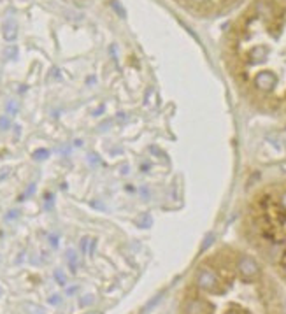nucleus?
Here are the masks:
<instances>
[{
    "label": "nucleus",
    "mask_w": 286,
    "mask_h": 314,
    "mask_svg": "<svg viewBox=\"0 0 286 314\" xmlns=\"http://www.w3.org/2000/svg\"><path fill=\"white\" fill-rule=\"evenodd\" d=\"M177 2L198 16H221L249 0H177Z\"/></svg>",
    "instance_id": "obj_2"
},
{
    "label": "nucleus",
    "mask_w": 286,
    "mask_h": 314,
    "mask_svg": "<svg viewBox=\"0 0 286 314\" xmlns=\"http://www.w3.org/2000/svg\"><path fill=\"white\" fill-rule=\"evenodd\" d=\"M0 128H9V120L5 116L0 118Z\"/></svg>",
    "instance_id": "obj_9"
},
{
    "label": "nucleus",
    "mask_w": 286,
    "mask_h": 314,
    "mask_svg": "<svg viewBox=\"0 0 286 314\" xmlns=\"http://www.w3.org/2000/svg\"><path fill=\"white\" fill-rule=\"evenodd\" d=\"M141 193H143L144 198H147V195H149V193H147V188H141Z\"/></svg>",
    "instance_id": "obj_13"
},
{
    "label": "nucleus",
    "mask_w": 286,
    "mask_h": 314,
    "mask_svg": "<svg viewBox=\"0 0 286 314\" xmlns=\"http://www.w3.org/2000/svg\"><path fill=\"white\" fill-rule=\"evenodd\" d=\"M48 155H49V151H48V149H37V151L34 153V158L44 160V158H48Z\"/></svg>",
    "instance_id": "obj_8"
},
{
    "label": "nucleus",
    "mask_w": 286,
    "mask_h": 314,
    "mask_svg": "<svg viewBox=\"0 0 286 314\" xmlns=\"http://www.w3.org/2000/svg\"><path fill=\"white\" fill-rule=\"evenodd\" d=\"M135 225L137 226H141V228H147V226L151 225V216L149 214H143L139 219H135Z\"/></svg>",
    "instance_id": "obj_6"
},
{
    "label": "nucleus",
    "mask_w": 286,
    "mask_h": 314,
    "mask_svg": "<svg viewBox=\"0 0 286 314\" xmlns=\"http://www.w3.org/2000/svg\"><path fill=\"white\" fill-rule=\"evenodd\" d=\"M7 111H11V113H16V105H14V104H9V105H7Z\"/></svg>",
    "instance_id": "obj_11"
},
{
    "label": "nucleus",
    "mask_w": 286,
    "mask_h": 314,
    "mask_svg": "<svg viewBox=\"0 0 286 314\" xmlns=\"http://www.w3.org/2000/svg\"><path fill=\"white\" fill-rule=\"evenodd\" d=\"M49 302H51V304H58V302H60V298H58V297H53Z\"/></svg>",
    "instance_id": "obj_14"
},
{
    "label": "nucleus",
    "mask_w": 286,
    "mask_h": 314,
    "mask_svg": "<svg viewBox=\"0 0 286 314\" xmlns=\"http://www.w3.org/2000/svg\"><path fill=\"white\" fill-rule=\"evenodd\" d=\"M55 277H56V279H58V281H60V283H62V285H65V277H63V276H62V274H60V272H55Z\"/></svg>",
    "instance_id": "obj_10"
},
{
    "label": "nucleus",
    "mask_w": 286,
    "mask_h": 314,
    "mask_svg": "<svg viewBox=\"0 0 286 314\" xmlns=\"http://www.w3.org/2000/svg\"><path fill=\"white\" fill-rule=\"evenodd\" d=\"M225 63L253 104L286 111V0H249L227 30Z\"/></svg>",
    "instance_id": "obj_1"
},
{
    "label": "nucleus",
    "mask_w": 286,
    "mask_h": 314,
    "mask_svg": "<svg viewBox=\"0 0 286 314\" xmlns=\"http://www.w3.org/2000/svg\"><path fill=\"white\" fill-rule=\"evenodd\" d=\"M237 270L244 279H255L260 274V265L251 256H240L237 262Z\"/></svg>",
    "instance_id": "obj_3"
},
{
    "label": "nucleus",
    "mask_w": 286,
    "mask_h": 314,
    "mask_svg": "<svg viewBox=\"0 0 286 314\" xmlns=\"http://www.w3.org/2000/svg\"><path fill=\"white\" fill-rule=\"evenodd\" d=\"M219 285V279L213 270L209 268H202L197 276V286L204 291H216Z\"/></svg>",
    "instance_id": "obj_4"
},
{
    "label": "nucleus",
    "mask_w": 286,
    "mask_h": 314,
    "mask_svg": "<svg viewBox=\"0 0 286 314\" xmlns=\"http://www.w3.org/2000/svg\"><path fill=\"white\" fill-rule=\"evenodd\" d=\"M49 241H51V244H53V246H56V244H58V242H56V235H51Z\"/></svg>",
    "instance_id": "obj_12"
},
{
    "label": "nucleus",
    "mask_w": 286,
    "mask_h": 314,
    "mask_svg": "<svg viewBox=\"0 0 286 314\" xmlns=\"http://www.w3.org/2000/svg\"><path fill=\"white\" fill-rule=\"evenodd\" d=\"M67 260H69V265H71V268H72V272H76V253L72 251V249L67 251Z\"/></svg>",
    "instance_id": "obj_7"
},
{
    "label": "nucleus",
    "mask_w": 286,
    "mask_h": 314,
    "mask_svg": "<svg viewBox=\"0 0 286 314\" xmlns=\"http://www.w3.org/2000/svg\"><path fill=\"white\" fill-rule=\"evenodd\" d=\"M185 314H206V304L198 298H190L185 304Z\"/></svg>",
    "instance_id": "obj_5"
},
{
    "label": "nucleus",
    "mask_w": 286,
    "mask_h": 314,
    "mask_svg": "<svg viewBox=\"0 0 286 314\" xmlns=\"http://www.w3.org/2000/svg\"><path fill=\"white\" fill-rule=\"evenodd\" d=\"M0 295H2V290H0Z\"/></svg>",
    "instance_id": "obj_15"
}]
</instances>
